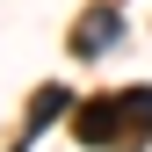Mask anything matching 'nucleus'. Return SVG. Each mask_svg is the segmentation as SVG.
<instances>
[{"mask_svg":"<svg viewBox=\"0 0 152 152\" xmlns=\"http://www.w3.org/2000/svg\"><path fill=\"white\" fill-rule=\"evenodd\" d=\"M80 138L87 145H138V130H130V102H123V94H102V102H87L80 109Z\"/></svg>","mask_w":152,"mask_h":152,"instance_id":"nucleus-1","label":"nucleus"},{"mask_svg":"<svg viewBox=\"0 0 152 152\" xmlns=\"http://www.w3.org/2000/svg\"><path fill=\"white\" fill-rule=\"evenodd\" d=\"M109 36H116V15H109V7H94V22H80V51H102Z\"/></svg>","mask_w":152,"mask_h":152,"instance_id":"nucleus-2","label":"nucleus"},{"mask_svg":"<svg viewBox=\"0 0 152 152\" xmlns=\"http://www.w3.org/2000/svg\"><path fill=\"white\" fill-rule=\"evenodd\" d=\"M58 102H65V94H58V87H44V94L29 102V123H44V116H58Z\"/></svg>","mask_w":152,"mask_h":152,"instance_id":"nucleus-3","label":"nucleus"}]
</instances>
